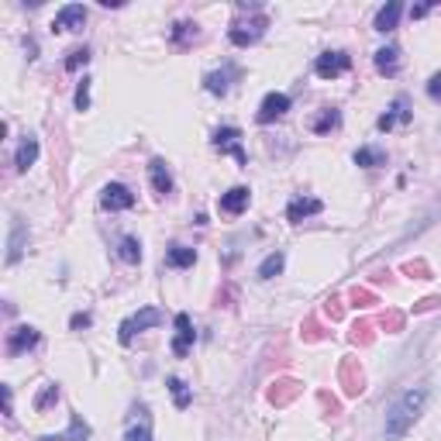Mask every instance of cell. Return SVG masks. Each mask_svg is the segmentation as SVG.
Here are the masks:
<instances>
[{"mask_svg":"<svg viewBox=\"0 0 441 441\" xmlns=\"http://www.w3.org/2000/svg\"><path fill=\"white\" fill-rule=\"evenodd\" d=\"M424 403H428V389H407V393H400L396 400H393V407L386 410V441H400L410 428H414V421L421 417V410H424Z\"/></svg>","mask_w":441,"mask_h":441,"instance_id":"obj_1","label":"cell"},{"mask_svg":"<svg viewBox=\"0 0 441 441\" xmlns=\"http://www.w3.org/2000/svg\"><path fill=\"white\" fill-rule=\"evenodd\" d=\"M163 321V311H156V307H142L138 314H131L128 321H121V328H117V338H121V345H131V338L135 334H142V331L156 328Z\"/></svg>","mask_w":441,"mask_h":441,"instance_id":"obj_2","label":"cell"},{"mask_svg":"<svg viewBox=\"0 0 441 441\" xmlns=\"http://www.w3.org/2000/svg\"><path fill=\"white\" fill-rule=\"evenodd\" d=\"M348 69H352V55L341 52V49L317 55V62H314V73H317L321 80H334V76H341V73H348Z\"/></svg>","mask_w":441,"mask_h":441,"instance_id":"obj_3","label":"cell"},{"mask_svg":"<svg viewBox=\"0 0 441 441\" xmlns=\"http://www.w3.org/2000/svg\"><path fill=\"white\" fill-rule=\"evenodd\" d=\"M266 17L262 14H255L248 24H234L231 31H227V38H231V45H238V49H245V45H255L262 35H266Z\"/></svg>","mask_w":441,"mask_h":441,"instance_id":"obj_4","label":"cell"},{"mask_svg":"<svg viewBox=\"0 0 441 441\" xmlns=\"http://www.w3.org/2000/svg\"><path fill=\"white\" fill-rule=\"evenodd\" d=\"M100 207L104 211H131L135 207V193L124 183H107L100 193Z\"/></svg>","mask_w":441,"mask_h":441,"instance_id":"obj_5","label":"cell"},{"mask_svg":"<svg viewBox=\"0 0 441 441\" xmlns=\"http://www.w3.org/2000/svg\"><path fill=\"white\" fill-rule=\"evenodd\" d=\"M38 341H42V331L21 324V328H14L7 334V355H24V352H31Z\"/></svg>","mask_w":441,"mask_h":441,"instance_id":"obj_6","label":"cell"},{"mask_svg":"<svg viewBox=\"0 0 441 441\" xmlns=\"http://www.w3.org/2000/svg\"><path fill=\"white\" fill-rule=\"evenodd\" d=\"M83 24H87V7H83V3H66V7H59V14H55L52 31H80Z\"/></svg>","mask_w":441,"mask_h":441,"instance_id":"obj_7","label":"cell"},{"mask_svg":"<svg viewBox=\"0 0 441 441\" xmlns=\"http://www.w3.org/2000/svg\"><path fill=\"white\" fill-rule=\"evenodd\" d=\"M248 204H252V190L248 186H231L227 193H221V200H218L221 214H227V218H238Z\"/></svg>","mask_w":441,"mask_h":441,"instance_id":"obj_8","label":"cell"},{"mask_svg":"<svg viewBox=\"0 0 441 441\" xmlns=\"http://www.w3.org/2000/svg\"><path fill=\"white\" fill-rule=\"evenodd\" d=\"M214 149H221V152H231V156H234L241 165L248 163V156H245V149H241V131H238V128H231V124L214 131Z\"/></svg>","mask_w":441,"mask_h":441,"instance_id":"obj_9","label":"cell"},{"mask_svg":"<svg viewBox=\"0 0 441 441\" xmlns=\"http://www.w3.org/2000/svg\"><path fill=\"white\" fill-rule=\"evenodd\" d=\"M286 110H290V97H286V94H266V100L259 104L255 121H259V124H273V121H279Z\"/></svg>","mask_w":441,"mask_h":441,"instance_id":"obj_10","label":"cell"},{"mask_svg":"<svg viewBox=\"0 0 441 441\" xmlns=\"http://www.w3.org/2000/svg\"><path fill=\"white\" fill-rule=\"evenodd\" d=\"M193 338H197V331H193V321H190V314H176V338H172V355H186L190 352V345H193Z\"/></svg>","mask_w":441,"mask_h":441,"instance_id":"obj_11","label":"cell"},{"mask_svg":"<svg viewBox=\"0 0 441 441\" xmlns=\"http://www.w3.org/2000/svg\"><path fill=\"white\" fill-rule=\"evenodd\" d=\"M321 211H324V204H321L317 197H297V200H290V207H286V221L300 224L304 218H314V214H321Z\"/></svg>","mask_w":441,"mask_h":441,"instance_id":"obj_12","label":"cell"},{"mask_svg":"<svg viewBox=\"0 0 441 441\" xmlns=\"http://www.w3.org/2000/svg\"><path fill=\"white\" fill-rule=\"evenodd\" d=\"M407 121H410V100H407V97H396V100H393V107H389L383 117L376 121V128H380V131H389V128L407 124Z\"/></svg>","mask_w":441,"mask_h":441,"instance_id":"obj_13","label":"cell"},{"mask_svg":"<svg viewBox=\"0 0 441 441\" xmlns=\"http://www.w3.org/2000/svg\"><path fill=\"white\" fill-rule=\"evenodd\" d=\"M90 438V424L80 417V414H73L69 417V428L62 431V435H45L42 441H87Z\"/></svg>","mask_w":441,"mask_h":441,"instance_id":"obj_14","label":"cell"},{"mask_svg":"<svg viewBox=\"0 0 441 441\" xmlns=\"http://www.w3.org/2000/svg\"><path fill=\"white\" fill-rule=\"evenodd\" d=\"M400 17H403V3L400 0H389L386 7H380V14H376V31H393Z\"/></svg>","mask_w":441,"mask_h":441,"instance_id":"obj_15","label":"cell"},{"mask_svg":"<svg viewBox=\"0 0 441 441\" xmlns=\"http://www.w3.org/2000/svg\"><path fill=\"white\" fill-rule=\"evenodd\" d=\"M149 176H152V186H156V193L165 197L169 190H172V176H169V165L163 159H152L149 163Z\"/></svg>","mask_w":441,"mask_h":441,"instance_id":"obj_16","label":"cell"},{"mask_svg":"<svg viewBox=\"0 0 441 441\" xmlns=\"http://www.w3.org/2000/svg\"><path fill=\"white\" fill-rule=\"evenodd\" d=\"M24 241H28V227L17 221V224L10 227V241H7V262H10V266L24 255Z\"/></svg>","mask_w":441,"mask_h":441,"instance_id":"obj_17","label":"cell"},{"mask_svg":"<svg viewBox=\"0 0 441 441\" xmlns=\"http://www.w3.org/2000/svg\"><path fill=\"white\" fill-rule=\"evenodd\" d=\"M193 262H197V252L186 248V245H172V248L165 252V266H169V269H190Z\"/></svg>","mask_w":441,"mask_h":441,"instance_id":"obj_18","label":"cell"},{"mask_svg":"<svg viewBox=\"0 0 441 441\" xmlns=\"http://www.w3.org/2000/svg\"><path fill=\"white\" fill-rule=\"evenodd\" d=\"M376 69L383 73V76H396L400 73V49L396 45H386L376 52Z\"/></svg>","mask_w":441,"mask_h":441,"instance_id":"obj_19","label":"cell"},{"mask_svg":"<svg viewBox=\"0 0 441 441\" xmlns=\"http://www.w3.org/2000/svg\"><path fill=\"white\" fill-rule=\"evenodd\" d=\"M117 259L128 262V266H138V262H142V241L131 238V234H124V238L117 241Z\"/></svg>","mask_w":441,"mask_h":441,"instance_id":"obj_20","label":"cell"},{"mask_svg":"<svg viewBox=\"0 0 441 441\" xmlns=\"http://www.w3.org/2000/svg\"><path fill=\"white\" fill-rule=\"evenodd\" d=\"M35 159H38V142H35V138H24V142L17 145L14 165H17L21 172H28V165H35Z\"/></svg>","mask_w":441,"mask_h":441,"instance_id":"obj_21","label":"cell"},{"mask_svg":"<svg viewBox=\"0 0 441 441\" xmlns=\"http://www.w3.org/2000/svg\"><path fill=\"white\" fill-rule=\"evenodd\" d=\"M204 87H207V94H214V97H224V94L231 90V69L207 73V76H204Z\"/></svg>","mask_w":441,"mask_h":441,"instance_id":"obj_22","label":"cell"},{"mask_svg":"<svg viewBox=\"0 0 441 441\" xmlns=\"http://www.w3.org/2000/svg\"><path fill=\"white\" fill-rule=\"evenodd\" d=\"M338 124H341V114H338L334 107H324L317 117H314V124H311V128H314V135H328V131H334Z\"/></svg>","mask_w":441,"mask_h":441,"instance_id":"obj_23","label":"cell"},{"mask_svg":"<svg viewBox=\"0 0 441 441\" xmlns=\"http://www.w3.org/2000/svg\"><path fill=\"white\" fill-rule=\"evenodd\" d=\"M169 393H172V400H176V407H179V410H186V407L193 403V393H190V386L183 383L179 376H169Z\"/></svg>","mask_w":441,"mask_h":441,"instance_id":"obj_24","label":"cell"},{"mask_svg":"<svg viewBox=\"0 0 441 441\" xmlns=\"http://www.w3.org/2000/svg\"><path fill=\"white\" fill-rule=\"evenodd\" d=\"M355 165H362V169H376V165H386V152L383 149H359L355 152Z\"/></svg>","mask_w":441,"mask_h":441,"instance_id":"obj_25","label":"cell"},{"mask_svg":"<svg viewBox=\"0 0 441 441\" xmlns=\"http://www.w3.org/2000/svg\"><path fill=\"white\" fill-rule=\"evenodd\" d=\"M283 252H273V255H266L262 259V266H259V279H273V276H279L283 273Z\"/></svg>","mask_w":441,"mask_h":441,"instance_id":"obj_26","label":"cell"},{"mask_svg":"<svg viewBox=\"0 0 441 441\" xmlns=\"http://www.w3.org/2000/svg\"><path fill=\"white\" fill-rule=\"evenodd\" d=\"M190 38H197V24H190V21H179L176 28H172V42H190Z\"/></svg>","mask_w":441,"mask_h":441,"instance_id":"obj_27","label":"cell"},{"mask_svg":"<svg viewBox=\"0 0 441 441\" xmlns=\"http://www.w3.org/2000/svg\"><path fill=\"white\" fill-rule=\"evenodd\" d=\"M293 393H297V383H293V380H283V383H276V389L269 393V400H273V403H283V400H290Z\"/></svg>","mask_w":441,"mask_h":441,"instance_id":"obj_28","label":"cell"},{"mask_svg":"<svg viewBox=\"0 0 441 441\" xmlns=\"http://www.w3.org/2000/svg\"><path fill=\"white\" fill-rule=\"evenodd\" d=\"M87 62H90V49H73L69 59H66V69H69V73H76V69H80V66H87Z\"/></svg>","mask_w":441,"mask_h":441,"instance_id":"obj_29","label":"cell"},{"mask_svg":"<svg viewBox=\"0 0 441 441\" xmlns=\"http://www.w3.org/2000/svg\"><path fill=\"white\" fill-rule=\"evenodd\" d=\"M52 400H59V386L55 383H45V389L38 393V400H35V410H45Z\"/></svg>","mask_w":441,"mask_h":441,"instance_id":"obj_30","label":"cell"},{"mask_svg":"<svg viewBox=\"0 0 441 441\" xmlns=\"http://www.w3.org/2000/svg\"><path fill=\"white\" fill-rule=\"evenodd\" d=\"M90 107V80H83L76 87V110H87Z\"/></svg>","mask_w":441,"mask_h":441,"instance_id":"obj_31","label":"cell"},{"mask_svg":"<svg viewBox=\"0 0 441 441\" xmlns=\"http://www.w3.org/2000/svg\"><path fill=\"white\" fill-rule=\"evenodd\" d=\"M428 97H431V100H441V73H435V76L428 80Z\"/></svg>","mask_w":441,"mask_h":441,"instance_id":"obj_32","label":"cell"},{"mask_svg":"<svg viewBox=\"0 0 441 441\" xmlns=\"http://www.w3.org/2000/svg\"><path fill=\"white\" fill-rule=\"evenodd\" d=\"M69 328H73V331L90 328V314H73V317H69Z\"/></svg>","mask_w":441,"mask_h":441,"instance_id":"obj_33","label":"cell"},{"mask_svg":"<svg viewBox=\"0 0 441 441\" xmlns=\"http://www.w3.org/2000/svg\"><path fill=\"white\" fill-rule=\"evenodd\" d=\"M124 441H152V435H149V428H131Z\"/></svg>","mask_w":441,"mask_h":441,"instance_id":"obj_34","label":"cell"},{"mask_svg":"<svg viewBox=\"0 0 441 441\" xmlns=\"http://www.w3.org/2000/svg\"><path fill=\"white\" fill-rule=\"evenodd\" d=\"M431 7H435V3H417V7H410V17H424Z\"/></svg>","mask_w":441,"mask_h":441,"instance_id":"obj_35","label":"cell"}]
</instances>
